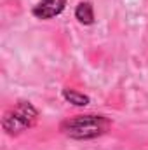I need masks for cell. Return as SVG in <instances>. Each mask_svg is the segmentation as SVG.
I'll return each mask as SVG.
<instances>
[{"instance_id": "cell-1", "label": "cell", "mask_w": 148, "mask_h": 150, "mask_svg": "<svg viewBox=\"0 0 148 150\" xmlns=\"http://www.w3.org/2000/svg\"><path fill=\"white\" fill-rule=\"evenodd\" d=\"M110 119L105 115L96 113H85V115H73L70 119H65L59 124V131L77 142H87L103 136L110 127Z\"/></svg>"}, {"instance_id": "cell-2", "label": "cell", "mask_w": 148, "mask_h": 150, "mask_svg": "<svg viewBox=\"0 0 148 150\" xmlns=\"http://www.w3.org/2000/svg\"><path fill=\"white\" fill-rule=\"evenodd\" d=\"M38 120V110L32 101L26 100H19L18 103H14V107H11L9 110H5L2 117V129L9 134V136H19L21 133L32 129Z\"/></svg>"}, {"instance_id": "cell-4", "label": "cell", "mask_w": 148, "mask_h": 150, "mask_svg": "<svg viewBox=\"0 0 148 150\" xmlns=\"http://www.w3.org/2000/svg\"><path fill=\"white\" fill-rule=\"evenodd\" d=\"M75 19L84 25V26H91L94 25V9L91 2H78L75 7Z\"/></svg>"}, {"instance_id": "cell-3", "label": "cell", "mask_w": 148, "mask_h": 150, "mask_svg": "<svg viewBox=\"0 0 148 150\" xmlns=\"http://www.w3.org/2000/svg\"><path fill=\"white\" fill-rule=\"evenodd\" d=\"M65 7H66V0H40L37 5H33L32 14L37 19L47 21L59 16L65 11Z\"/></svg>"}, {"instance_id": "cell-5", "label": "cell", "mask_w": 148, "mask_h": 150, "mask_svg": "<svg viewBox=\"0 0 148 150\" xmlns=\"http://www.w3.org/2000/svg\"><path fill=\"white\" fill-rule=\"evenodd\" d=\"M61 96H63V100L66 103H70L73 107H87L91 103V98L87 94H82V93H78L75 89H63Z\"/></svg>"}]
</instances>
